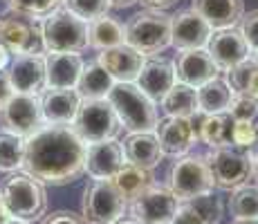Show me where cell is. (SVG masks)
Returning <instances> with one entry per match:
<instances>
[{"label": "cell", "mask_w": 258, "mask_h": 224, "mask_svg": "<svg viewBox=\"0 0 258 224\" xmlns=\"http://www.w3.org/2000/svg\"><path fill=\"white\" fill-rule=\"evenodd\" d=\"M251 157H254V177H256V184H258V153Z\"/></svg>", "instance_id": "50"}, {"label": "cell", "mask_w": 258, "mask_h": 224, "mask_svg": "<svg viewBox=\"0 0 258 224\" xmlns=\"http://www.w3.org/2000/svg\"><path fill=\"white\" fill-rule=\"evenodd\" d=\"M175 67V79L180 83H186L191 88H200L207 81L218 77V65L213 63L211 54L207 52V47L200 49H182L173 61Z\"/></svg>", "instance_id": "16"}, {"label": "cell", "mask_w": 258, "mask_h": 224, "mask_svg": "<svg viewBox=\"0 0 258 224\" xmlns=\"http://www.w3.org/2000/svg\"><path fill=\"white\" fill-rule=\"evenodd\" d=\"M153 132H155L157 141H160L162 153L164 155H173V157L186 155L198 141V132L193 128V121L184 117L160 119Z\"/></svg>", "instance_id": "15"}, {"label": "cell", "mask_w": 258, "mask_h": 224, "mask_svg": "<svg viewBox=\"0 0 258 224\" xmlns=\"http://www.w3.org/2000/svg\"><path fill=\"white\" fill-rule=\"evenodd\" d=\"M137 86L151 101H162V97L177 83L175 79V67L173 61L160 56H151L148 61H144V65L137 74Z\"/></svg>", "instance_id": "21"}, {"label": "cell", "mask_w": 258, "mask_h": 224, "mask_svg": "<svg viewBox=\"0 0 258 224\" xmlns=\"http://www.w3.org/2000/svg\"><path fill=\"white\" fill-rule=\"evenodd\" d=\"M229 213L234 220L242 217H258V184H240L231 188L229 197Z\"/></svg>", "instance_id": "31"}, {"label": "cell", "mask_w": 258, "mask_h": 224, "mask_svg": "<svg viewBox=\"0 0 258 224\" xmlns=\"http://www.w3.org/2000/svg\"><path fill=\"white\" fill-rule=\"evenodd\" d=\"M12 94H14V88H12V81H9L7 69H0V110L12 99Z\"/></svg>", "instance_id": "42"}, {"label": "cell", "mask_w": 258, "mask_h": 224, "mask_svg": "<svg viewBox=\"0 0 258 224\" xmlns=\"http://www.w3.org/2000/svg\"><path fill=\"white\" fill-rule=\"evenodd\" d=\"M63 7H66L68 12H72L74 16H79L86 23H90L94 18L108 14L110 0H63Z\"/></svg>", "instance_id": "34"}, {"label": "cell", "mask_w": 258, "mask_h": 224, "mask_svg": "<svg viewBox=\"0 0 258 224\" xmlns=\"http://www.w3.org/2000/svg\"><path fill=\"white\" fill-rule=\"evenodd\" d=\"M231 146L240 148V151H251L256 148V132L251 121H236L234 134H231Z\"/></svg>", "instance_id": "38"}, {"label": "cell", "mask_w": 258, "mask_h": 224, "mask_svg": "<svg viewBox=\"0 0 258 224\" xmlns=\"http://www.w3.org/2000/svg\"><path fill=\"white\" fill-rule=\"evenodd\" d=\"M144 61H146V56H142L128 43L103 49V52H99V58H97L99 65L106 69L117 83H135Z\"/></svg>", "instance_id": "19"}, {"label": "cell", "mask_w": 258, "mask_h": 224, "mask_svg": "<svg viewBox=\"0 0 258 224\" xmlns=\"http://www.w3.org/2000/svg\"><path fill=\"white\" fill-rule=\"evenodd\" d=\"M251 123H254V132H256V148H258V114L254 119H251Z\"/></svg>", "instance_id": "51"}, {"label": "cell", "mask_w": 258, "mask_h": 224, "mask_svg": "<svg viewBox=\"0 0 258 224\" xmlns=\"http://www.w3.org/2000/svg\"><path fill=\"white\" fill-rule=\"evenodd\" d=\"M14 92L38 94L47 88L45 83V56L43 54H23L14 56L7 67Z\"/></svg>", "instance_id": "17"}, {"label": "cell", "mask_w": 258, "mask_h": 224, "mask_svg": "<svg viewBox=\"0 0 258 224\" xmlns=\"http://www.w3.org/2000/svg\"><path fill=\"white\" fill-rule=\"evenodd\" d=\"M240 34L245 36V41L251 47V52L258 49V9H251L249 14H245V16H242Z\"/></svg>", "instance_id": "39"}, {"label": "cell", "mask_w": 258, "mask_h": 224, "mask_svg": "<svg viewBox=\"0 0 258 224\" xmlns=\"http://www.w3.org/2000/svg\"><path fill=\"white\" fill-rule=\"evenodd\" d=\"M123 155L128 164H135L140 168L153 171L164 159V153L160 148L155 132H131L123 139Z\"/></svg>", "instance_id": "25"}, {"label": "cell", "mask_w": 258, "mask_h": 224, "mask_svg": "<svg viewBox=\"0 0 258 224\" xmlns=\"http://www.w3.org/2000/svg\"><path fill=\"white\" fill-rule=\"evenodd\" d=\"M213 29L209 23L193 9H184L171 16V45L175 49H200L207 47Z\"/></svg>", "instance_id": "14"}, {"label": "cell", "mask_w": 258, "mask_h": 224, "mask_svg": "<svg viewBox=\"0 0 258 224\" xmlns=\"http://www.w3.org/2000/svg\"><path fill=\"white\" fill-rule=\"evenodd\" d=\"M106 99L115 108L121 128H126L128 132L155 130L157 121H160L155 101H151L137 83H115Z\"/></svg>", "instance_id": "3"}, {"label": "cell", "mask_w": 258, "mask_h": 224, "mask_svg": "<svg viewBox=\"0 0 258 224\" xmlns=\"http://www.w3.org/2000/svg\"><path fill=\"white\" fill-rule=\"evenodd\" d=\"M7 220H12V215H9V211L5 208V202H3V197H0V224H5Z\"/></svg>", "instance_id": "47"}, {"label": "cell", "mask_w": 258, "mask_h": 224, "mask_svg": "<svg viewBox=\"0 0 258 224\" xmlns=\"http://www.w3.org/2000/svg\"><path fill=\"white\" fill-rule=\"evenodd\" d=\"M142 5H146L148 9H157V12H164V9L175 7L180 0H140Z\"/></svg>", "instance_id": "43"}, {"label": "cell", "mask_w": 258, "mask_h": 224, "mask_svg": "<svg viewBox=\"0 0 258 224\" xmlns=\"http://www.w3.org/2000/svg\"><path fill=\"white\" fill-rule=\"evenodd\" d=\"M0 123L7 132L16 134L21 139H29L34 132H38L45 126L41 97L38 94L14 92L12 99L0 110Z\"/></svg>", "instance_id": "11"}, {"label": "cell", "mask_w": 258, "mask_h": 224, "mask_svg": "<svg viewBox=\"0 0 258 224\" xmlns=\"http://www.w3.org/2000/svg\"><path fill=\"white\" fill-rule=\"evenodd\" d=\"M23 153L25 139L7 130H0V171L14 173L18 168H23Z\"/></svg>", "instance_id": "33"}, {"label": "cell", "mask_w": 258, "mask_h": 224, "mask_svg": "<svg viewBox=\"0 0 258 224\" xmlns=\"http://www.w3.org/2000/svg\"><path fill=\"white\" fill-rule=\"evenodd\" d=\"M258 72V65L254 63V58H247V61L238 63L231 69H227V83L231 86L234 92H247V88H249L251 79H254V74Z\"/></svg>", "instance_id": "35"}, {"label": "cell", "mask_w": 258, "mask_h": 224, "mask_svg": "<svg viewBox=\"0 0 258 224\" xmlns=\"http://www.w3.org/2000/svg\"><path fill=\"white\" fill-rule=\"evenodd\" d=\"M209 162L213 184L222 191H231V188L247 184L254 177V157L249 151H240L236 146H222L213 148L207 155Z\"/></svg>", "instance_id": "9"}, {"label": "cell", "mask_w": 258, "mask_h": 224, "mask_svg": "<svg viewBox=\"0 0 258 224\" xmlns=\"http://www.w3.org/2000/svg\"><path fill=\"white\" fill-rule=\"evenodd\" d=\"M43 45L47 52L81 54L88 47V23L66 7L49 12L41 23Z\"/></svg>", "instance_id": "5"}, {"label": "cell", "mask_w": 258, "mask_h": 224, "mask_svg": "<svg viewBox=\"0 0 258 224\" xmlns=\"http://www.w3.org/2000/svg\"><path fill=\"white\" fill-rule=\"evenodd\" d=\"M227 112L234 117V121H251L258 114V101L245 92H234V99H231Z\"/></svg>", "instance_id": "37"}, {"label": "cell", "mask_w": 258, "mask_h": 224, "mask_svg": "<svg viewBox=\"0 0 258 224\" xmlns=\"http://www.w3.org/2000/svg\"><path fill=\"white\" fill-rule=\"evenodd\" d=\"M184 204L196 213L198 220L202 224H220L222 215H225V202H222V197L216 195L213 191L191 197V200H186Z\"/></svg>", "instance_id": "32"}, {"label": "cell", "mask_w": 258, "mask_h": 224, "mask_svg": "<svg viewBox=\"0 0 258 224\" xmlns=\"http://www.w3.org/2000/svg\"><path fill=\"white\" fill-rule=\"evenodd\" d=\"M234 224H258V217H242V220H236Z\"/></svg>", "instance_id": "49"}, {"label": "cell", "mask_w": 258, "mask_h": 224, "mask_svg": "<svg viewBox=\"0 0 258 224\" xmlns=\"http://www.w3.org/2000/svg\"><path fill=\"white\" fill-rule=\"evenodd\" d=\"M72 130L86 146H90L115 139L121 130V121L108 99H81L79 112L72 121Z\"/></svg>", "instance_id": "6"}, {"label": "cell", "mask_w": 258, "mask_h": 224, "mask_svg": "<svg viewBox=\"0 0 258 224\" xmlns=\"http://www.w3.org/2000/svg\"><path fill=\"white\" fill-rule=\"evenodd\" d=\"M191 9L200 14L216 32L240 25L245 16V0H193Z\"/></svg>", "instance_id": "23"}, {"label": "cell", "mask_w": 258, "mask_h": 224, "mask_svg": "<svg viewBox=\"0 0 258 224\" xmlns=\"http://www.w3.org/2000/svg\"><path fill=\"white\" fill-rule=\"evenodd\" d=\"M126 164L123 146L115 139L86 146V173L92 179H112Z\"/></svg>", "instance_id": "18"}, {"label": "cell", "mask_w": 258, "mask_h": 224, "mask_svg": "<svg viewBox=\"0 0 258 224\" xmlns=\"http://www.w3.org/2000/svg\"><path fill=\"white\" fill-rule=\"evenodd\" d=\"M115 83H117L115 79L94 61L83 65L81 77L77 81V92L81 99H106Z\"/></svg>", "instance_id": "29"}, {"label": "cell", "mask_w": 258, "mask_h": 224, "mask_svg": "<svg viewBox=\"0 0 258 224\" xmlns=\"http://www.w3.org/2000/svg\"><path fill=\"white\" fill-rule=\"evenodd\" d=\"M207 52L211 54L218 69H225V72L251 56V47L247 45L240 29H236V27L216 29L211 34L209 43H207Z\"/></svg>", "instance_id": "13"}, {"label": "cell", "mask_w": 258, "mask_h": 224, "mask_svg": "<svg viewBox=\"0 0 258 224\" xmlns=\"http://www.w3.org/2000/svg\"><path fill=\"white\" fill-rule=\"evenodd\" d=\"M251 58H254V63L258 65V49H254V52H251Z\"/></svg>", "instance_id": "53"}, {"label": "cell", "mask_w": 258, "mask_h": 224, "mask_svg": "<svg viewBox=\"0 0 258 224\" xmlns=\"http://www.w3.org/2000/svg\"><path fill=\"white\" fill-rule=\"evenodd\" d=\"M5 224H27V222H21V220H14V217H12V220H7V222H5Z\"/></svg>", "instance_id": "52"}, {"label": "cell", "mask_w": 258, "mask_h": 224, "mask_svg": "<svg viewBox=\"0 0 258 224\" xmlns=\"http://www.w3.org/2000/svg\"><path fill=\"white\" fill-rule=\"evenodd\" d=\"M137 3H140V0H110V9H128Z\"/></svg>", "instance_id": "45"}, {"label": "cell", "mask_w": 258, "mask_h": 224, "mask_svg": "<svg viewBox=\"0 0 258 224\" xmlns=\"http://www.w3.org/2000/svg\"><path fill=\"white\" fill-rule=\"evenodd\" d=\"M112 224H142V222H140V220H135L133 215H121L117 222H112Z\"/></svg>", "instance_id": "48"}, {"label": "cell", "mask_w": 258, "mask_h": 224, "mask_svg": "<svg viewBox=\"0 0 258 224\" xmlns=\"http://www.w3.org/2000/svg\"><path fill=\"white\" fill-rule=\"evenodd\" d=\"M213 175L205 155H180L168 171V188L180 202L213 191Z\"/></svg>", "instance_id": "7"}, {"label": "cell", "mask_w": 258, "mask_h": 224, "mask_svg": "<svg viewBox=\"0 0 258 224\" xmlns=\"http://www.w3.org/2000/svg\"><path fill=\"white\" fill-rule=\"evenodd\" d=\"M0 43L9 49L14 56L23 54H43V29L34 16L9 9L0 18Z\"/></svg>", "instance_id": "10"}, {"label": "cell", "mask_w": 258, "mask_h": 224, "mask_svg": "<svg viewBox=\"0 0 258 224\" xmlns=\"http://www.w3.org/2000/svg\"><path fill=\"white\" fill-rule=\"evenodd\" d=\"M83 58L79 54L49 52L45 56V83L47 88H77L81 77Z\"/></svg>", "instance_id": "24"}, {"label": "cell", "mask_w": 258, "mask_h": 224, "mask_svg": "<svg viewBox=\"0 0 258 224\" xmlns=\"http://www.w3.org/2000/svg\"><path fill=\"white\" fill-rule=\"evenodd\" d=\"M153 173L146 171V168H140L135 166V164H123L121 171L117 173L115 177H112V184L117 186V191L123 195V200L131 204L135 197H140L144 191H146L148 186H153Z\"/></svg>", "instance_id": "28"}, {"label": "cell", "mask_w": 258, "mask_h": 224, "mask_svg": "<svg viewBox=\"0 0 258 224\" xmlns=\"http://www.w3.org/2000/svg\"><path fill=\"white\" fill-rule=\"evenodd\" d=\"M128 202L117 191L112 179H94L81 197V215L88 224H112L126 213Z\"/></svg>", "instance_id": "8"}, {"label": "cell", "mask_w": 258, "mask_h": 224, "mask_svg": "<svg viewBox=\"0 0 258 224\" xmlns=\"http://www.w3.org/2000/svg\"><path fill=\"white\" fill-rule=\"evenodd\" d=\"M193 128L198 132V141L207 143L211 148L231 146V134H234V117L229 112H218V114H202L196 112L191 117Z\"/></svg>", "instance_id": "22"}, {"label": "cell", "mask_w": 258, "mask_h": 224, "mask_svg": "<svg viewBox=\"0 0 258 224\" xmlns=\"http://www.w3.org/2000/svg\"><path fill=\"white\" fill-rule=\"evenodd\" d=\"M7 5L14 12L27 14L34 18H45L49 12L61 7L63 0H7Z\"/></svg>", "instance_id": "36"}, {"label": "cell", "mask_w": 258, "mask_h": 224, "mask_svg": "<svg viewBox=\"0 0 258 224\" xmlns=\"http://www.w3.org/2000/svg\"><path fill=\"white\" fill-rule=\"evenodd\" d=\"M0 197L14 220L36 222L47 211V193L38 179L27 173H9L0 182Z\"/></svg>", "instance_id": "2"}, {"label": "cell", "mask_w": 258, "mask_h": 224, "mask_svg": "<svg viewBox=\"0 0 258 224\" xmlns=\"http://www.w3.org/2000/svg\"><path fill=\"white\" fill-rule=\"evenodd\" d=\"M23 171L41 184L66 186L86 173V143L72 126H43L25 139Z\"/></svg>", "instance_id": "1"}, {"label": "cell", "mask_w": 258, "mask_h": 224, "mask_svg": "<svg viewBox=\"0 0 258 224\" xmlns=\"http://www.w3.org/2000/svg\"><path fill=\"white\" fill-rule=\"evenodd\" d=\"M123 43H126V25L121 21L103 14V16L88 23V45L90 47L103 52V49L117 47Z\"/></svg>", "instance_id": "26"}, {"label": "cell", "mask_w": 258, "mask_h": 224, "mask_svg": "<svg viewBox=\"0 0 258 224\" xmlns=\"http://www.w3.org/2000/svg\"><path fill=\"white\" fill-rule=\"evenodd\" d=\"M9 61H12V54H9V49L5 47L3 43H0V69H7Z\"/></svg>", "instance_id": "44"}, {"label": "cell", "mask_w": 258, "mask_h": 224, "mask_svg": "<svg viewBox=\"0 0 258 224\" xmlns=\"http://www.w3.org/2000/svg\"><path fill=\"white\" fill-rule=\"evenodd\" d=\"M81 106L77 88H47L41 97L43 117L47 126H72Z\"/></svg>", "instance_id": "20"}, {"label": "cell", "mask_w": 258, "mask_h": 224, "mask_svg": "<svg viewBox=\"0 0 258 224\" xmlns=\"http://www.w3.org/2000/svg\"><path fill=\"white\" fill-rule=\"evenodd\" d=\"M171 224H202L200 220H198V215L191 211V208L186 206L184 202L177 206V213L173 215V220H171Z\"/></svg>", "instance_id": "41"}, {"label": "cell", "mask_w": 258, "mask_h": 224, "mask_svg": "<svg viewBox=\"0 0 258 224\" xmlns=\"http://www.w3.org/2000/svg\"><path fill=\"white\" fill-rule=\"evenodd\" d=\"M166 117H184L191 119L198 112V90L177 81L160 101Z\"/></svg>", "instance_id": "30"}, {"label": "cell", "mask_w": 258, "mask_h": 224, "mask_svg": "<svg viewBox=\"0 0 258 224\" xmlns=\"http://www.w3.org/2000/svg\"><path fill=\"white\" fill-rule=\"evenodd\" d=\"M126 43L142 56H160L171 47V16L157 9H144L126 25Z\"/></svg>", "instance_id": "4"}, {"label": "cell", "mask_w": 258, "mask_h": 224, "mask_svg": "<svg viewBox=\"0 0 258 224\" xmlns=\"http://www.w3.org/2000/svg\"><path fill=\"white\" fill-rule=\"evenodd\" d=\"M196 90H198V112L218 114V112L229 110V103L234 99V90L227 83V79L216 77Z\"/></svg>", "instance_id": "27"}, {"label": "cell", "mask_w": 258, "mask_h": 224, "mask_svg": "<svg viewBox=\"0 0 258 224\" xmlns=\"http://www.w3.org/2000/svg\"><path fill=\"white\" fill-rule=\"evenodd\" d=\"M177 206H180V200L171 193V188L157 186V184L148 186L140 197L128 204L131 215L142 224H171Z\"/></svg>", "instance_id": "12"}, {"label": "cell", "mask_w": 258, "mask_h": 224, "mask_svg": "<svg viewBox=\"0 0 258 224\" xmlns=\"http://www.w3.org/2000/svg\"><path fill=\"white\" fill-rule=\"evenodd\" d=\"M43 224H88L83 220V215H77L72 211H54L52 215H47Z\"/></svg>", "instance_id": "40"}, {"label": "cell", "mask_w": 258, "mask_h": 224, "mask_svg": "<svg viewBox=\"0 0 258 224\" xmlns=\"http://www.w3.org/2000/svg\"><path fill=\"white\" fill-rule=\"evenodd\" d=\"M245 94H249L251 99H256V101H258V72L254 74V79H251V83H249V88H247Z\"/></svg>", "instance_id": "46"}]
</instances>
